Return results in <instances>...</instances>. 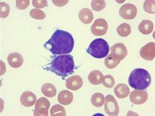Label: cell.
I'll return each mask as SVG.
<instances>
[{
    "instance_id": "1",
    "label": "cell",
    "mask_w": 155,
    "mask_h": 116,
    "mask_svg": "<svg viewBox=\"0 0 155 116\" xmlns=\"http://www.w3.org/2000/svg\"><path fill=\"white\" fill-rule=\"evenodd\" d=\"M74 47L73 35L68 31L62 30H57L44 45V47L54 56L69 54L74 49Z\"/></svg>"
},
{
    "instance_id": "2",
    "label": "cell",
    "mask_w": 155,
    "mask_h": 116,
    "mask_svg": "<svg viewBox=\"0 0 155 116\" xmlns=\"http://www.w3.org/2000/svg\"><path fill=\"white\" fill-rule=\"evenodd\" d=\"M43 68L64 79L74 73L76 66L74 65L73 56L67 54L54 56L50 63Z\"/></svg>"
},
{
    "instance_id": "3",
    "label": "cell",
    "mask_w": 155,
    "mask_h": 116,
    "mask_svg": "<svg viewBox=\"0 0 155 116\" xmlns=\"http://www.w3.org/2000/svg\"><path fill=\"white\" fill-rule=\"evenodd\" d=\"M128 83L133 89L145 90L151 84V76L147 70L136 68L130 74Z\"/></svg>"
},
{
    "instance_id": "4",
    "label": "cell",
    "mask_w": 155,
    "mask_h": 116,
    "mask_svg": "<svg viewBox=\"0 0 155 116\" xmlns=\"http://www.w3.org/2000/svg\"><path fill=\"white\" fill-rule=\"evenodd\" d=\"M109 51L110 47L107 41L101 38L94 40L87 49V53L97 59L105 58L108 56Z\"/></svg>"
},
{
    "instance_id": "5",
    "label": "cell",
    "mask_w": 155,
    "mask_h": 116,
    "mask_svg": "<svg viewBox=\"0 0 155 116\" xmlns=\"http://www.w3.org/2000/svg\"><path fill=\"white\" fill-rule=\"evenodd\" d=\"M104 108H105V112L110 116H116L118 115V114L120 112V108L117 104V101L116 98L109 94L105 98V103H104Z\"/></svg>"
},
{
    "instance_id": "6",
    "label": "cell",
    "mask_w": 155,
    "mask_h": 116,
    "mask_svg": "<svg viewBox=\"0 0 155 116\" xmlns=\"http://www.w3.org/2000/svg\"><path fill=\"white\" fill-rule=\"evenodd\" d=\"M50 108V102L45 98H40L36 101L34 110L35 116H47L49 114L48 109Z\"/></svg>"
},
{
    "instance_id": "7",
    "label": "cell",
    "mask_w": 155,
    "mask_h": 116,
    "mask_svg": "<svg viewBox=\"0 0 155 116\" xmlns=\"http://www.w3.org/2000/svg\"><path fill=\"white\" fill-rule=\"evenodd\" d=\"M107 31H108V24L104 19H97L91 26L92 34L96 36L105 35Z\"/></svg>"
},
{
    "instance_id": "8",
    "label": "cell",
    "mask_w": 155,
    "mask_h": 116,
    "mask_svg": "<svg viewBox=\"0 0 155 116\" xmlns=\"http://www.w3.org/2000/svg\"><path fill=\"white\" fill-rule=\"evenodd\" d=\"M120 17L125 19H133L137 16V8L134 4H127L122 5L119 10Z\"/></svg>"
},
{
    "instance_id": "9",
    "label": "cell",
    "mask_w": 155,
    "mask_h": 116,
    "mask_svg": "<svg viewBox=\"0 0 155 116\" xmlns=\"http://www.w3.org/2000/svg\"><path fill=\"white\" fill-rule=\"evenodd\" d=\"M148 94L144 90L136 89L130 94V101L134 105H143L147 100Z\"/></svg>"
},
{
    "instance_id": "10",
    "label": "cell",
    "mask_w": 155,
    "mask_h": 116,
    "mask_svg": "<svg viewBox=\"0 0 155 116\" xmlns=\"http://www.w3.org/2000/svg\"><path fill=\"white\" fill-rule=\"evenodd\" d=\"M140 56L146 61H153L155 57V44L153 42L147 43L140 50Z\"/></svg>"
},
{
    "instance_id": "11",
    "label": "cell",
    "mask_w": 155,
    "mask_h": 116,
    "mask_svg": "<svg viewBox=\"0 0 155 116\" xmlns=\"http://www.w3.org/2000/svg\"><path fill=\"white\" fill-rule=\"evenodd\" d=\"M110 54L115 56L119 60H123L127 56V49L123 43H117L111 47Z\"/></svg>"
},
{
    "instance_id": "12",
    "label": "cell",
    "mask_w": 155,
    "mask_h": 116,
    "mask_svg": "<svg viewBox=\"0 0 155 116\" xmlns=\"http://www.w3.org/2000/svg\"><path fill=\"white\" fill-rule=\"evenodd\" d=\"M82 86H83V79L80 76L74 75L67 79L66 87L68 89L76 91V90L81 89Z\"/></svg>"
},
{
    "instance_id": "13",
    "label": "cell",
    "mask_w": 155,
    "mask_h": 116,
    "mask_svg": "<svg viewBox=\"0 0 155 116\" xmlns=\"http://www.w3.org/2000/svg\"><path fill=\"white\" fill-rule=\"evenodd\" d=\"M36 101V97L31 91H25L20 96V103L25 107H31L35 105Z\"/></svg>"
},
{
    "instance_id": "14",
    "label": "cell",
    "mask_w": 155,
    "mask_h": 116,
    "mask_svg": "<svg viewBox=\"0 0 155 116\" xmlns=\"http://www.w3.org/2000/svg\"><path fill=\"white\" fill-rule=\"evenodd\" d=\"M8 62L13 68H19L23 65L24 58L22 55L18 52H13L8 55Z\"/></svg>"
},
{
    "instance_id": "15",
    "label": "cell",
    "mask_w": 155,
    "mask_h": 116,
    "mask_svg": "<svg viewBox=\"0 0 155 116\" xmlns=\"http://www.w3.org/2000/svg\"><path fill=\"white\" fill-rule=\"evenodd\" d=\"M58 99L62 105H69L74 100V94L68 90H62L58 94Z\"/></svg>"
},
{
    "instance_id": "16",
    "label": "cell",
    "mask_w": 155,
    "mask_h": 116,
    "mask_svg": "<svg viewBox=\"0 0 155 116\" xmlns=\"http://www.w3.org/2000/svg\"><path fill=\"white\" fill-rule=\"evenodd\" d=\"M114 93L118 98H125L130 94V89L125 83H119L115 87Z\"/></svg>"
},
{
    "instance_id": "17",
    "label": "cell",
    "mask_w": 155,
    "mask_h": 116,
    "mask_svg": "<svg viewBox=\"0 0 155 116\" xmlns=\"http://www.w3.org/2000/svg\"><path fill=\"white\" fill-rule=\"evenodd\" d=\"M78 18L80 19L82 23L88 24L91 23V21L93 20L94 14L92 11L88 8H82L81 10L78 13Z\"/></svg>"
},
{
    "instance_id": "18",
    "label": "cell",
    "mask_w": 155,
    "mask_h": 116,
    "mask_svg": "<svg viewBox=\"0 0 155 116\" xmlns=\"http://www.w3.org/2000/svg\"><path fill=\"white\" fill-rule=\"evenodd\" d=\"M153 27H154V24L151 20L144 19L138 25V31L143 35H149L153 31Z\"/></svg>"
},
{
    "instance_id": "19",
    "label": "cell",
    "mask_w": 155,
    "mask_h": 116,
    "mask_svg": "<svg viewBox=\"0 0 155 116\" xmlns=\"http://www.w3.org/2000/svg\"><path fill=\"white\" fill-rule=\"evenodd\" d=\"M89 81L91 84L93 85H99L101 84L103 78H104V75L99 70H94L90 73L89 74Z\"/></svg>"
},
{
    "instance_id": "20",
    "label": "cell",
    "mask_w": 155,
    "mask_h": 116,
    "mask_svg": "<svg viewBox=\"0 0 155 116\" xmlns=\"http://www.w3.org/2000/svg\"><path fill=\"white\" fill-rule=\"evenodd\" d=\"M41 93L47 98H52L57 94V89L51 83H44L41 87Z\"/></svg>"
},
{
    "instance_id": "21",
    "label": "cell",
    "mask_w": 155,
    "mask_h": 116,
    "mask_svg": "<svg viewBox=\"0 0 155 116\" xmlns=\"http://www.w3.org/2000/svg\"><path fill=\"white\" fill-rule=\"evenodd\" d=\"M120 60L112 54H109L105 58V65L109 69H113L120 64Z\"/></svg>"
},
{
    "instance_id": "22",
    "label": "cell",
    "mask_w": 155,
    "mask_h": 116,
    "mask_svg": "<svg viewBox=\"0 0 155 116\" xmlns=\"http://www.w3.org/2000/svg\"><path fill=\"white\" fill-rule=\"evenodd\" d=\"M90 101H91V104L94 107L100 108V107L104 105V103H105V96L102 93H96L93 94V96L91 97Z\"/></svg>"
},
{
    "instance_id": "23",
    "label": "cell",
    "mask_w": 155,
    "mask_h": 116,
    "mask_svg": "<svg viewBox=\"0 0 155 116\" xmlns=\"http://www.w3.org/2000/svg\"><path fill=\"white\" fill-rule=\"evenodd\" d=\"M131 32H132L131 26H130V24L127 23L121 24L117 28V33L121 37H127L131 34Z\"/></svg>"
},
{
    "instance_id": "24",
    "label": "cell",
    "mask_w": 155,
    "mask_h": 116,
    "mask_svg": "<svg viewBox=\"0 0 155 116\" xmlns=\"http://www.w3.org/2000/svg\"><path fill=\"white\" fill-rule=\"evenodd\" d=\"M50 114L51 116H65L66 115V110L62 105H53L51 108Z\"/></svg>"
},
{
    "instance_id": "25",
    "label": "cell",
    "mask_w": 155,
    "mask_h": 116,
    "mask_svg": "<svg viewBox=\"0 0 155 116\" xmlns=\"http://www.w3.org/2000/svg\"><path fill=\"white\" fill-rule=\"evenodd\" d=\"M106 3L104 0H94L91 2V7L94 11H101L105 8Z\"/></svg>"
},
{
    "instance_id": "26",
    "label": "cell",
    "mask_w": 155,
    "mask_h": 116,
    "mask_svg": "<svg viewBox=\"0 0 155 116\" xmlns=\"http://www.w3.org/2000/svg\"><path fill=\"white\" fill-rule=\"evenodd\" d=\"M30 15H31V18H33V19H44L46 18L45 13L42 10L38 9V8L31 9V12H30Z\"/></svg>"
},
{
    "instance_id": "27",
    "label": "cell",
    "mask_w": 155,
    "mask_h": 116,
    "mask_svg": "<svg viewBox=\"0 0 155 116\" xmlns=\"http://www.w3.org/2000/svg\"><path fill=\"white\" fill-rule=\"evenodd\" d=\"M143 8L148 14H155V2L154 0L145 1L143 4Z\"/></svg>"
},
{
    "instance_id": "28",
    "label": "cell",
    "mask_w": 155,
    "mask_h": 116,
    "mask_svg": "<svg viewBox=\"0 0 155 116\" xmlns=\"http://www.w3.org/2000/svg\"><path fill=\"white\" fill-rule=\"evenodd\" d=\"M9 11H10V8L8 4L4 2H1L0 3V17L2 19L7 18L9 14Z\"/></svg>"
},
{
    "instance_id": "29",
    "label": "cell",
    "mask_w": 155,
    "mask_h": 116,
    "mask_svg": "<svg viewBox=\"0 0 155 116\" xmlns=\"http://www.w3.org/2000/svg\"><path fill=\"white\" fill-rule=\"evenodd\" d=\"M103 85L108 88V89H111L115 86V79L111 75H105L104 78H103V81H102Z\"/></svg>"
},
{
    "instance_id": "30",
    "label": "cell",
    "mask_w": 155,
    "mask_h": 116,
    "mask_svg": "<svg viewBox=\"0 0 155 116\" xmlns=\"http://www.w3.org/2000/svg\"><path fill=\"white\" fill-rule=\"evenodd\" d=\"M29 5H30L29 0H18V1H16V8H19L20 10L27 8Z\"/></svg>"
},
{
    "instance_id": "31",
    "label": "cell",
    "mask_w": 155,
    "mask_h": 116,
    "mask_svg": "<svg viewBox=\"0 0 155 116\" xmlns=\"http://www.w3.org/2000/svg\"><path fill=\"white\" fill-rule=\"evenodd\" d=\"M32 4L34 5L35 8H41L47 6V0H33Z\"/></svg>"
},
{
    "instance_id": "32",
    "label": "cell",
    "mask_w": 155,
    "mask_h": 116,
    "mask_svg": "<svg viewBox=\"0 0 155 116\" xmlns=\"http://www.w3.org/2000/svg\"><path fill=\"white\" fill-rule=\"evenodd\" d=\"M68 3V0H66V1H56V0H53V4L56 6H58V7H62L63 5H66Z\"/></svg>"
}]
</instances>
